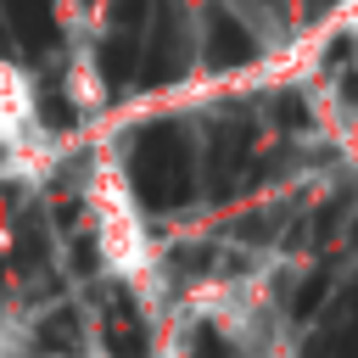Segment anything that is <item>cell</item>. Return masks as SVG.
Returning a JSON list of instances; mask_svg holds the SVG:
<instances>
[{"instance_id":"obj_1","label":"cell","mask_w":358,"mask_h":358,"mask_svg":"<svg viewBox=\"0 0 358 358\" xmlns=\"http://www.w3.org/2000/svg\"><path fill=\"white\" fill-rule=\"evenodd\" d=\"M129 179L145 207H179L190 196V140L179 134V123H145L134 134Z\"/></svg>"},{"instance_id":"obj_9","label":"cell","mask_w":358,"mask_h":358,"mask_svg":"<svg viewBox=\"0 0 358 358\" xmlns=\"http://www.w3.org/2000/svg\"><path fill=\"white\" fill-rule=\"evenodd\" d=\"M39 106H45V123H50V129H67V123H73V106H67L62 95H45Z\"/></svg>"},{"instance_id":"obj_4","label":"cell","mask_w":358,"mask_h":358,"mask_svg":"<svg viewBox=\"0 0 358 358\" xmlns=\"http://www.w3.org/2000/svg\"><path fill=\"white\" fill-rule=\"evenodd\" d=\"M0 11H6V22H11V39L22 45V50H56V39H62V28H56V11H50V0H0Z\"/></svg>"},{"instance_id":"obj_3","label":"cell","mask_w":358,"mask_h":358,"mask_svg":"<svg viewBox=\"0 0 358 358\" xmlns=\"http://www.w3.org/2000/svg\"><path fill=\"white\" fill-rule=\"evenodd\" d=\"M201 45H207V67H218V73H224V67H246V62L257 56V39H252L246 22H235L224 6L207 11V39H201Z\"/></svg>"},{"instance_id":"obj_7","label":"cell","mask_w":358,"mask_h":358,"mask_svg":"<svg viewBox=\"0 0 358 358\" xmlns=\"http://www.w3.org/2000/svg\"><path fill=\"white\" fill-rule=\"evenodd\" d=\"M39 347H50V352H73V347H78V324H73V313L45 319V324H39Z\"/></svg>"},{"instance_id":"obj_2","label":"cell","mask_w":358,"mask_h":358,"mask_svg":"<svg viewBox=\"0 0 358 358\" xmlns=\"http://www.w3.org/2000/svg\"><path fill=\"white\" fill-rule=\"evenodd\" d=\"M185 73V22H179V6L162 0L157 6V28H151V45H145V84H173Z\"/></svg>"},{"instance_id":"obj_5","label":"cell","mask_w":358,"mask_h":358,"mask_svg":"<svg viewBox=\"0 0 358 358\" xmlns=\"http://www.w3.org/2000/svg\"><path fill=\"white\" fill-rule=\"evenodd\" d=\"M134 62H140V34H112L101 45V78H106V90H123L134 78Z\"/></svg>"},{"instance_id":"obj_6","label":"cell","mask_w":358,"mask_h":358,"mask_svg":"<svg viewBox=\"0 0 358 358\" xmlns=\"http://www.w3.org/2000/svg\"><path fill=\"white\" fill-rule=\"evenodd\" d=\"M106 347H112V358H140V352H145L129 302H117V313H106Z\"/></svg>"},{"instance_id":"obj_10","label":"cell","mask_w":358,"mask_h":358,"mask_svg":"<svg viewBox=\"0 0 358 358\" xmlns=\"http://www.w3.org/2000/svg\"><path fill=\"white\" fill-rule=\"evenodd\" d=\"M45 257V241H39V229L28 224V235H17V263H39Z\"/></svg>"},{"instance_id":"obj_8","label":"cell","mask_w":358,"mask_h":358,"mask_svg":"<svg viewBox=\"0 0 358 358\" xmlns=\"http://www.w3.org/2000/svg\"><path fill=\"white\" fill-rule=\"evenodd\" d=\"M151 0H112V34H140Z\"/></svg>"},{"instance_id":"obj_11","label":"cell","mask_w":358,"mask_h":358,"mask_svg":"<svg viewBox=\"0 0 358 358\" xmlns=\"http://www.w3.org/2000/svg\"><path fill=\"white\" fill-rule=\"evenodd\" d=\"M17 50V39H11V22H6V11H0V56H11Z\"/></svg>"}]
</instances>
